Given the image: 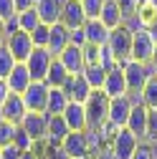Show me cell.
I'll return each mask as SVG.
<instances>
[{
    "label": "cell",
    "instance_id": "obj_1",
    "mask_svg": "<svg viewBox=\"0 0 157 159\" xmlns=\"http://www.w3.org/2000/svg\"><path fill=\"white\" fill-rule=\"evenodd\" d=\"M109 101L112 98L104 91H91V96L84 101L89 129H102L104 124H109Z\"/></svg>",
    "mask_w": 157,
    "mask_h": 159
},
{
    "label": "cell",
    "instance_id": "obj_2",
    "mask_svg": "<svg viewBox=\"0 0 157 159\" xmlns=\"http://www.w3.org/2000/svg\"><path fill=\"white\" fill-rule=\"evenodd\" d=\"M119 66H122V71H124L129 93H140V91L147 86V81L155 76V71H152L150 63H137V61H132V58L124 61V63H119Z\"/></svg>",
    "mask_w": 157,
    "mask_h": 159
},
{
    "label": "cell",
    "instance_id": "obj_3",
    "mask_svg": "<svg viewBox=\"0 0 157 159\" xmlns=\"http://www.w3.org/2000/svg\"><path fill=\"white\" fill-rule=\"evenodd\" d=\"M155 48H157V43H155V38H152L150 30L137 28V30L132 33V61H137V63H150L152 56H155Z\"/></svg>",
    "mask_w": 157,
    "mask_h": 159
},
{
    "label": "cell",
    "instance_id": "obj_4",
    "mask_svg": "<svg viewBox=\"0 0 157 159\" xmlns=\"http://www.w3.org/2000/svg\"><path fill=\"white\" fill-rule=\"evenodd\" d=\"M109 51L117 56V61L124 63L132 58V30L127 25H119V28H114L109 30V41H107Z\"/></svg>",
    "mask_w": 157,
    "mask_h": 159
},
{
    "label": "cell",
    "instance_id": "obj_5",
    "mask_svg": "<svg viewBox=\"0 0 157 159\" xmlns=\"http://www.w3.org/2000/svg\"><path fill=\"white\" fill-rule=\"evenodd\" d=\"M48 86L43 81H33L26 93H23V104L31 114H46V106H48Z\"/></svg>",
    "mask_w": 157,
    "mask_h": 159
},
{
    "label": "cell",
    "instance_id": "obj_6",
    "mask_svg": "<svg viewBox=\"0 0 157 159\" xmlns=\"http://www.w3.org/2000/svg\"><path fill=\"white\" fill-rule=\"evenodd\" d=\"M53 61H56V58L51 56V51H48V48H33L31 58L26 61V68H28V73H31L33 81H46L48 68H51V63H53Z\"/></svg>",
    "mask_w": 157,
    "mask_h": 159
},
{
    "label": "cell",
    "instance_id": "obj_7",
    "mask_svg": "<svg viewBox=\"0 0 157 159\" xmlns=\"http://www.w3.org/2000/svg\"><path fill=\"white\" fill-rule=\"evenodd\" d=\"M137 144H140V139H137L132 131L117 129V134L112 136V142H109V152L114 154V159H132Z\"/></svg>",
    "mask_w": 157,
    "mask_h": 159
},
{
    "label": "cell",
    "instance_id": "obj_8",
    "mask_svg": "<svg viewBox=\"0 0 157 159\" xmlns=\"http://www.w3.org/2000/svg\"><path fill=\"white\" fill-rule=\"evenodd\" d=\"M58 149H61V154H66L69 159H86L91 154L89 142H86V131H71Z\"/></svg>",
    "mask_w": 157,
    "mask_h": 159
},
{
    "label": "cell",
    "instance_id": "obj_9",
    "mask_svg": "<svg viewBox=\"0 0 157 159\" xmlns=\"http://www.w3.org/2000/svg\"><path fill=\"white\" fill-rule=\"evenodd\" d=\"M5 46H8V51L13 53V58H15V63H26L28 58H31V53H33V38H31V33H23V30H18V33H13L8 41H5Z\"/></svg>",
    "mask_w": 157,
    "mask_h": 159
},
{
    "label": "cell",
    "instance_id": "obj_10",
    "mask_svg": "<svg viewBox=\"0 0 157 159\" xmlns=\"http://www.w3.org/2000/svg\"><path fill=\"white\" fill-rule=\"evenodd\" d=\"M21 129L33 136L36 142H46V131H48V114H26V119L21 121Z\"/></svg>",
    "mask_w": 157,
    "mask_h": 159
},
{
    "label": "cell",
    "instance_id": "obj_11",
    "mask_svg": "<svg viewBox=\"0 0 157 159\" xmlns=\"http://www.w3.org/2000/svg\"><path fill=\"white\" fill-rule=\"evenodd\" d=\"M64 5H66V0H38L36 3V13H38V18H41V23L56 25V23H61Z\"/></svg>",
    "mask_w": 157,
    "mask_h": 159
},
{
    "label": "cell",
    "instance_id": "obj_12",
    "mask_svg": "<svg viewBox=\"0 0 157 159\" xmlns=\"http://www.w3.org/2000/svg\"><path fill=\"white\" fill-rule=\"evenodd\" d=\"M129 111H132L129 96L112 98V101H109V124L114 129H124L127 126V119H129Z\"/></svg>",
    "mask_w": 157,
    "mask_h": 159
},
{
    "label": "cell",
    "instance_id": "obj_13",
    "mask_svg": "<svg viewBox=\"0 0 157 159\" xmlns=\"http://www.w3.org/2000/svg\"><path fill=\"white\" fill-rule=\"evenodd\" d=\"M71 46V30L64 25V23H56V25H51V35H48V51H51V56L53 58H58L66 48Z\"/></svg>",
    "mask_w": 157,
    "mask_h": 159
},
{
    "label": "cell",
    "instance_id": "obj_14",
    "mask_svg": "<svg viewBox=\"0 0 157 159\" xmlns=\"http://www.w3.org/2000/svg\"><path fill=\"white\" fill-rule=\"evenodd\" d=\"M109 98H119V96H127L129 93V86H127V78H124V71L122 66H117L107 73V81H104V89H102Z\"/></svg>",
    "mask_w": 157,
    "mask_h": 159
},
{
    "label": "cell",
    "instance_id": "obj_15",
    "mask_svg": "<svg viewBox=\"0 0 157 159\" xmlns=\"http://www.w3.org/2000/svg\"><path fill=\"white\" fill-rule=\"evenodd\" d=\"M64 93L69 96V101L84 104L86 98L91 96V86L86 84V78L81 73H76V76H69V81L64 84Z\"/></svg>",
    "mask_w": 157,
    "mask_h": 159
},
{
    "label": "cell",
    "instance_id": "obj_16",
    "mask_svg": "<svg viewBox=\"0 0 157 159\" xmlns=\"http://www.w3.org/2000/svg\"><path fill=\"white\" fill-rule=\"evenodd\" d=\"M147 116H150V109L147 106H132L129 111V119H127V131H132L140 142L147 139Z\"/></svg>",
    "mask_w": 157,
    "mask_h": 159
},
{
    "label": "cell",
    "instance_id": "obj_17",
    "mask_svg": "<svg viewBox=\"0 0 157 159\" xmlns=\"http://www.w3.org/2000/svg\"><path fill=\"white\" fill-rule=\"evenodd\" d=\"M61 23L69 30H76V28H84L86 25V15H84V8H81L78 0H66L64 13H61Z\"/></svg>",
    "mask_w": 157,
    "mask_h": 159
},
{
    "label": "cell",
    "instance_id": "obj_18",
    "mask_svg": "<svg viewBox=\"0 0 157 159\" xmlns=\"http://www.w3.org/2000/svg\"><path fill=\"white\" fill-rule=\"evenodd\" d=\"M58 61L64 63V68H66L71 76L84 73V68H86V61H84V48H78V46H69L61 56H58Z\"/></svg>",
    "mask_w": 157,
    "mask_h": 159
},
{
    "label": "cell",
    "instance_id": "obj_19",
    "mask_svg": "<svg viewBox=\"0 0 157 159\" xmlns=\"http://www.w3.org/2000/svg\"><path fill=\"white\" fill-rule=\"evenodd\" d=\"M28 109L23 104V96H18V93H10L8 96V101L3 104V116H5V121L15 124V126H21V121L26 119Z\"/></svg>",
    "mask_w": 157,
    "mask_h": 159
},
{
    "label": "cell",
    "instance_id": "obj_20",
    "mask_svg": "<svg viewBox=\"0 0 157 159\" xmlns=\"http://www.w3.org/2000/svg\"><path fill=\"white\" fill-rule=\"evenodd\" d=\"M5 81H8V89H10V93L23 96V93H26V89L33 84V78H31V73H28L26 63H15V68L10 71V76L5 78Z\"/></svg>",
    "mask_w": 157,
    "mask_h": 159
},
{
    "label": "cell",
    "instance_id": "obj_21",
    "mask_svg": "<svg viewBox=\"0 0 157 159\" xmlns=\"http://www.w3.org/2000/svg\"><path fill=\"white\" fill-rule=\"evenodd\" d=\"M61 116H64V121H66V126H69L71 131H86V129H89L84 104H76V101H71Z\"/></svg>",
    "mask_w": 157,
    "mask_h": 159
},
{
    "label": "cell",
    "instance_id": "obj_22",
    "mask_svg": "<svg viewBox=\"0 0 157 159\" xmlns=\"http://www.w3.org/2000/svg\"><path fill=\"white\" fill-rule=\"evenodd\" d=\"M71 134V129L66 126L64 116H48V131H46V142L51 147H61L64 139Z\"/></svg>",
    "mask_w": 157,
    "mask_h": 159
},
{
    "label": "cell",
    "instance_id": "obj_23",
    "mask_svg": "<svg viewBox=\"0 0 157 159\" xmlns=\"http://www.w3.org/2000/svg\"><path fill=\"white\" fill-rule=\"evenodd\" d=\"M84 33H86L89 46H107V41H109V28L102 20H86Z\"/></svg>",
    "mask_w": 157,
    "mask_h": 159
},
{
    "label": "cell",
    "instance_id": "obj_24",
    "mask_svg": "<svg viewBox=\"0 0 157 159\" xmlns=\"http://www.w3.org/2000/svg\"><path fill=\"white\" fill-rule=\"evenodd\" d=\"M99 20H102L109 30H114V28L124 25V18H122V13H119V5H117V0H107V3H104Z\"/></svg>",
    "mask_w": 157,
    "mask_h": 159
},
{
    "label": "cell",
    "instance_id": "obj_25",
    "mask_svg": "<svg viewBox=\"0 0 157 159\" xmlns=\"http://www.w3.org/2000/svg\"><path fill=\"white\" fill-rule=\"evenodd\" d=\"M69 96L64 93V89H51L48 91V106H46V114L48 116H61L69 106Z\"/></svg>",
    "mask_w": 157,
    "mask_h": 159
},
{
    "label": "cell",
    "instance_id": "obj_26",
    "mask_svg": "<svg viewBox=\"0 0 157 159\" xmlns=\"http://www.w3.org/2000/svg\"><path fill=\"white\" fill-rule=\"evenodd\" d=\"M69 76H71V73H69V71L64 68V63L56 58V61L51 63V68H48V76H46L43 84H46L48 89H64V84L69 81Z\"/></svg>",
    "mask_w": 157,
    "mask_h": 159
},
{
    "label": "cell",
    "instance_id": "obj_27",
    "mask_svg": "<svg viewBox=\"0 0 157 159\" xmlns=\"http://www.w3.org/2000/svg\"><path fill=\"white\" fill-rule=\"evenodd\" d=\"M137 25L150 30L157 25V5H152L150 0H142L140 3V10H137Z\"/></svg>",
    "mask_w": 157,
    "mask_h": 159
},
{
    "label": "cell",
    "instance_id": "obj_28",
    "mask_svg": "<svg viewBox=\"0 0 157 159\" xmlns=\"http://www.w3.org/2000/svg\"><path fill=\"white\" fill-rule=\"evenodd\" d=\"M81 76L86 78V84L91 86V91H102V89H104V81H107V71H104L102 66H86Z\"/></svg>",
    "mask_w": 157,
    "mask_h": 159
},
{
    "label": "cell",
    "instance_id": "obj_29",
    "mask_svg": "<svg viewBox=\"0 0 157 159\" xmlns=\"http://www.w3.org/2000/svg\"><path fill=\"white\" fill-rule=\"evenodd\" d=\"M18 20H21V30H23V33H33L38 25H41V18H38L36 8H31V10H23V13H18Z\"/></svg>",
    "mask_w": 157,
    "mask_h": 159
},
{
    "label": "cell",
    "instance_id": "obj_30",
    "mask_svg": "<svg viewBox=\"0 0 157 159\" xmlns=\"http://www.w3.org/2000/svg\"><path fill=\"white\" fill-rule=\"evenodd\" d=\"M13 68H15V58H13V53L8 51L5 43H0V78H8Z\"/></svg>",
    "mask_w": 157,
    "mask_h": 159
},
{
    "label": "cell",
    "instance_id": "obj_31",
    "mask_svg": "<svg viewBox=\"0 0 157 159\" xmlns=\"http://www.w3.org/2000/svg\"><path fill=\"white\" fill-rule=\"evenodd\" d=\"M142 101L147 109H157V76H152L147 86L142 89Z\"/></svg>",
    "mask_w": 157,
    "mask_h": 159
},
{
    "label": "cell",
    "instance_id": "obj_32",
    "mask_svg": "<svg viewBox=\"0 0 157 159\" xmlns=\"http://www.w3.org/2000/svg\"><path fill=\"white\" fill-rule=\"evenodd\" d=\"M104 3H107V0H81V8H84L86 20H99Z\"/></svg>",
    "mask_w": 157,
    "mask_h": 159
},
{
    "label": "cell",
    "instance_id": "obj_33",
    "mask_svg": "<svg viewBox=\"0 0 157 159\" xmlns=\"http://www.w3.org/2000/svg\"><path fill=\"white\" fill-rule=\"evenodd\" d=\"M117 5H119V13H122V18H124V23H129V20L137 18L140 0H117Z\"/></svg>",
    "mask_w": 157,
    "mask_h": 159
},
{
    "label": "cell",
    "instance_id": "obj_34",
    "mask_svg": "<svg viewBox=\"0 0 157 159\" xmlns=\"http://www.w3.org/2000/svg\"><path fill=\"white\" fill-rule=\"evenodd\" d=\"M13 144L21 149L23 154H26V152H36V139H33V136H28L21 126H18V131H15V142H13Z\"/></svg>",
    "mask_w": 157,
    "mask_h": 159
},
{
    "label": "cell",
    "instance_id": "obj_35",
    "mask_svg": "<svg viewBox=\"0 0 157 159\" xmlns=\"http://www.w3.org/2000/svg\"><path fill=\"white\" fill-rule=\"evenodd\" d=\"M48 35H51V25H46V23H41L33 33H31V38H33V46L36 48H46L48 46Z\"/></svg>",
    "mask_w": 157,
    "mask_h": 159
},
{
    "label": "cell",
    "instance_id": "obj_36",
    "mask_svg": "<svg viewBox=\"0 0 157 159\" xmlns=\"http://www.w3.org/2000/svg\"><path fill=\"white\" fill-rule=\"evenodd\" d=\"M132 159H157V144H150V142H140L132 154Z\"/></svg>",
    "mask_w": 157,
    "mask_h": 159
},
{
    "label": "cell",
    "instance_id": "obj_37",
    "mask_svg": "<svg viewBox=\"0 0 157 159\" xmlns=\"http://www.w3.org/2000/svg\"><path fill=\"white\" fill-rule=\"evenodd\" d=\"M15 131H18V126L10 124V121H3V124H0V147L13 144V142H15Z\"/></svg>",
    "mask_w": 157,
    "mask_h": 159
},
{
    "label": "cell",
    "instance_id": "obj_38",
    "mask_svg": "<svg viewBox=\"0 0 157 159\" xmlns=\"http://www.w3.org/2000/svg\"><path fill=\"white\" fill-rule=\"evenodd\" d=\"M145 142H150V144L157 142V109H150V116H147V139Z\"/></svg>",
    "mask_w": 157,
    "mask_h": 159
},
{
    "label": "cell",
    "instance_id": "obj_39",
    "mask_svg": "<svg viewBox=\"0 0 157 159\" xmlns=\"http://www.w3.org/2000/svg\"><path fill=\"white\" fill-rule=\"evenodd\" d=\"M18 15L15 10V0H0V20H8V18Z\"/></svg>",
    "mask_w": 157,
    "mask_h": 159
},
{
    "label": "cell",
    "instance_id": "obj_40",
    "mask_svg": "<svg viewBox=\"0 0 157 159\" xmlns=\"http://www.w3.org/2000/svg\"><path fill=\"white\" fill-rule=\"evenodd\" d=\"M84 61L86 66H99V46H84Z\"/></svg>",
    "mask_w": 157,
    "mask_h": 159
},
{
    "label": "cell",
    "instance_id": "obj_41",
    "mask_svg": "<svg viewBox=\"0 0 157 159\" xmlns=\"http://www.w3.org/2000/svg\"><path fill=\"white\" fill-rule=\"evenodd\" d=\"M23 152L18 149L15 144H8V147H0V159H21Z\"/></svg>",
    "mask_w": 157,
    "mask_h": 159
},
{
    "label": "cell",
    "instance_id": "obj_42",
    "mask_svg": "<svg viewBox=\"0 0 157 159\" xmlns=\"http://www.w3.org/2000/svg\"><path fill=\"white\" fill-rule=\"evenodd\" d=\"M3 23H5V41H8L13 33H18V30H21V20H18V15L8 18V20H3Z\"/></svg>",
    "mask_w": 157,
    "mask_h": 159
},
{
    "label": "cell",
    "instance_id": "obj_43",
    "mask_svg": "<svg viewBox=\"0 0 157 159\" xmlns=\"http://www.w3.org/2000/svg\"><path fill=\"white\" fill-rule=\"evenodd\" d=\"M71 46H78V48L89 46V43H86V33H84V28H76V30H71Z\"/></svg>",
    "mask_w": 157,
    "mask_h": 159
},
{
    "label": "cell",
    "instance_id": "obj_44",
    "mask_svg": "<svg viewBox=\"0 0 157 159\" xmlns=\"http://www.w3.org/2000/svg\"><path fill=\"white\" fill-rule=\"evenodd\" d=\"M8 96H10V89H8V81L5 78H0V106H3L8 101Z\"/></svg>",
    "mask_w": 157,
    "mask_h": 159
},
{
    "label": "cell",
    "instance_id": "obj_45",
    "mask_svg": "<svg viewBox=\"0 0 157 159\" xmlns=\"http://www.w3.org/2000/svg\"><path fill=\"white\" fill-rule=\"evenodd\" d=\"M31 8H36V0H15V10H18V13L31 10Z\"/></svg>",
    "mask_w": 157,
    "mask_h": 159
},
{
    "label": "cell",
    "instance_id": "obj_46",
    "mask_svg": "<svg viewBox=\"0 0 157 159\" xmlns=\"http://www.w3.org/2000/svg\"><path fill=\"white\" fill-rule=\"evenodd\" d=\"M94 159H114V154H112V152L104 147L102 152H96V154H94Z\"/></svg>",
    "mask_w": 157,
    "mask_h": 159
},
{
    "label": "cell",
    "instance_id": "obj_47",
    "mask_svg": "<svg viewBox=\"0 0 157 159\" xmlns=\"http://www.w3.org/2000/svg\"><path fill=\"white\" fill-rule=\"evenodd\" d=\"M150 66H152V71H155V76H157V48H155V56H152V61H150Z\"/></svg>",
    "mask_w": 157,
    "mask_h": 159
},
{
    "label": "cell",
    "instance_id": "obj_48",
    "mask_svg": "<svg viewBox=\"0 0 157 159\" xmlns=\"http://www.w3.org/2000/svg\"><path fill=\"white\" fill-rule=\"evenodd\" d=\"M0 43H5V23L0 20Z\"/></svg>",
    "mask_w": 157,
    "mask_h": 159
},
{
    "label": "cell",
    "instance_id": "obj_49",
    "mask_svg": "<svg viewBox=\"0 0 157 159\" xmlns=\"http://www.w3.org/2000/svg\"><path fill=\"white\" fill-rule=\"evenodd\" d=\"M21 159H41V157H38V154H36V152H26V154H23V157H21Z\"/></svg>",
    "mask_w": 157,
    "mask_h": 159
},
{
    "label": "cell",
    "instance_id": "obj_50",
    "mask_svg": "<svg viewBox=\"0 0 157 159\" xmlns=\"http://www.w3.org/2000/svg\"><path fill=\"white\" fill-rule=\"evenodd\" d=\"M150 33H152V38H155V43H157V25H155V28H150Z\"/></svg>",
    "mask_w": 157,
    "mask_h": 159
},
{
    "label": "cell",
    "instance_id": "obj_51",
    "mask_svg": "<svg viewBox=\"0 0 157 159\" xmlns=\"http://www.w3.org/2000/svg\"><path fill=\"white\" fill-rule=\"evenodd\" d=\"M5 121V116H3V106H0V124H3Z\"/></svg>",
    "mask_w": 157,
    "mask_h": 159
},
{
    "label": "cell",
    "instance_id": "obj_52",
    "mask_svg": "<svg viewBox=\"0 0 157 159\" xmlns=\"http://www.w3.org/2000/svg\"><path fill=\"white\" fill-rule=\"evenodd\" d=\"M150 3H152V5H157V0H150Z\"/></svg>",
    "mask_w": 157,
    "mask_h": 159
},
{
    "label": "cell",
    "instance_id": "obj_53",
    "mask_svg": "<svg viewBox=\"0 0 157 159\" xmlns=\"http://www.w3.org/2000/svg\"><path fill=\"white\" fill-rule=\"evenodd\" d=\"M78 3H81V0H78Z\"/></svg>",
    "mask_w": 157,
    "mask_h": 159
},
{
    "label": "cell",
    "instance_id": "obj_54",
    "mask_svg": "<svg viewBox=\"0 0 157 159\" xmlns=\"http://www.w3.org/2000/svg\"><path fill=\"white\" fill-rule=\"evenodd\" d=\"M36 3H38V0H36Z\"/></svg>",
    "mask_w": 157,
    "mask_h": 159
},
{
    "label": "cell",
    "instance_id": "obj_55",
    "mask_svg": "<svg viewBox=\"0 0 157 159\" xmlns=\"http://www.w3.org/2000/svg\"><path fill=\"white\" fill-rule=\"evenodd\" d=\"M140 3H142V0H140Z\"/></svg>",
    "mask_w": 157,
    "mask_h": 159
},
{
    "label": "cell",
    "instance_id": "obj_56",
    "mask_svg": "<svg viewBox=\"0 0 157 159\" xmlns=\"http://www.w3.org/2000/svg\"><path fill=\"white\" fill-rule=\"evenodd\" d=\"M155 144H157V142H155Z\"/></svg>",
    "mask_w": 157,
    "mask_h": 159
}]
</instances>
